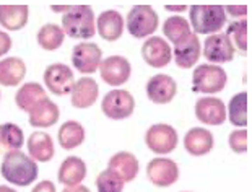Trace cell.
Wrapping results in <instances>:
<instances>
[{
	"instance_id": "1",
	"label": "cell",
	"mask_w": 252,
	"mask_h": 192,
	"mask_svg": "<svg viewBox=\"0 0 252 192\" xmlns=\"http://www.w3.org/2000/svg\"><path fill=\"white\" fill-rule=\"evenodd\" d=\"M0 173H2V178L8 181L10 184L26 188L37 179L39 169H37V163L30 155L17 150L3 155Z\"/></svg>"
},
{
	"instance_id": "2",
	"label": "cell",
	"mask_w": 252,
	"mask_h": 192,
	"mask_svg": "<svg viewBox=\"0 0 252 192\" xmlns=\"http://www.w3.org/2000/svg\"><path fill=\"white\" fill-rule=\"evenodd\" d=\"M62 30L73 39H90L96 33L94 12L90 5H73L63 13Z\"/></svg>"
},
{
	"instance_id": "3",
	"label": "cell",
	"mask_w": 252,
	"mask_h": 192,
	"mask_svg": "<svg viewBox=\"0 0 252 192\" xmlns=\"http://www.w3.org/2000/svg\"><path fill=\"white\" fill-rule=\"evenodd\" d=\"M189 18L195 34H217L226 23L223 5H192Z\"/></svg>"
},
{
	"instance_id": "4",
	"label": "cell",
	"mask_w": 252,
	"mask_h": 192,
	"mask_svg": "<svg viewBox=\"0 0 252 192\" xmlns=\"http://www.w3.org/2000/svg\"><path fill=\"white\" fill-rule=\"evenodd\" d=\"M126 25L133 38L142 39L145 36H152L158 30L159 17L150 5H135L127 13Z\"/></svg>"
},
{
	"instance_id": "5",
	"label": "cell",
	"mask_w": 252,
	"mask_h": 192,
	"mask_svg": "<svg viewBox=\"0 0 252 192\" xmlns=\"http://www.w3.org/2000/svg\"><path fill=\"white\" fill-rule=\"evenodd\" d=\"M228 75L223 70V67L213 65V64H202L197 65V68L192 73V85L194 92L198 93H220L226 87Z\"/></svg>"
},
{
	"instance_id": "6",
	"label": "cell",
	"mask_w": 252,
	"mask_h": 192,
	"mask_svg": "<svg viewBox=\"0 0 252 192\" xmlns=\"http://www.w3.org/2000/svg\"><path fill=\"white\" fill-rule=\"evenodd\" d=\"M101 111L106 117L114 121L127 119L135 111V99L127 90H111L101 101Z\"/></svg>"
},
{
	"instance_id": "7",
	"label": "cell",
	"mask_w": 252,
	"mask_h": 192,
	"mask_svg": "<svg viewBox=\"0 0 252 192\" xmlns=\"http://www.w3.org/2000/svg\"><path fill=\"white\" fill-rule=\"evenodd\" d=\"M179 137L174 127L168 124H155L145 134V143L153 153L166 155L178 147Z\"/></svg>"
},
{
	"instance_id": "8",
	"label": "cell",
	"mask_w": 252,
	"mask_h": 192,
	"mask_svg": "<svg viewBox=\"0 0 252 192\" xmlns=\"http://www.w3.org/2000/svg\"><path fill=\"white\" fill-rule=\"evenodd\" d=\"M101 62H103V52H101L99 46L94 44V42L85 41L73 47L72 64L80 73H83V75L94 73L99 68Z\"/></svg>"
},
{
	"instance_id": "9",
	"label": "cell",
	"mask_w": 252,
	"mask_h": 192,
	"mask_svg": "<svg viewBox=\"0 0 252 192\" xmlns=\"http://www.w3.org/2000/svg\"><path fill=\"white\" fill-rule=\"evenodd\" d=\"M236 49L231 39L224 33L210 34L203 42V56L208 62H213V65L224 62H231L234 59Z\"/></svg>"
},
{
	"instance_id": "10",
	"label": "cell",
	"mask_w": 252,
	"mask_h": 192,
	"mask_svg": "<svg viewBox=\"0 0 252 192\" xmlns=\"http://www.w3.org/2000/svg\"><path fill=\"white\" fill-rule=\"evenodd\" d=\"M101 78L104 80L109 87H121L128 82L132 73L130 62L124 56H111L106 57L99 65Z\"/></svg>"
},
{
	"instance_id": "11",
	"label": "cell",
	"mask_w": 252,
	"mask_h": 192,
	"mask_svg": "<svg viewBox=\"0 0 252 192\" xmlns=\"http://www.w3.org/2000/svg\"><path fill=\"white\" fill-rule=\"evenodd\" d=\"M42 77H44L46 88H49V92L57 96L70 93L75 85L72 68L67 67L65 64H52L44 70Z\"/></svg>"
},
{
	"instance_id": "12",
	"label": "cell",
	"mask_w": 252,
	"mask_h": 192,
	"mask_svg": "<svg viewBox=\"0 0 252 192\" xmlns=\"http://www.w3.org/2000/svg\"><path fill=\"white\" fill-rule=\"evenodd\" d=\"M147 176L158 188H168L179 178L178 163L169 158H153L147 166Z\"/></svg>"
},
{
	"instance_id": "13",
	"label": "cell",
	"mask_w": 252,
	"mask_h": 192,
	"mask_svg": "<svg viewBox=\"0 0 252 192\" xmlns=\"http://www.w3.org/2000/svg\"><path fill=\"white\" fill-rule=\"evenodd\" d=\"M142 57L143 61L153 68H163L171 62L173 51H171L169 42L159 38V36H152L143 42L142 46Z\"/></svg>"
},
{
	"instance_id": "14",
	"label": "cell",
	"mask_w": 252,
	"mask_h": 192,
	"mask_svg": "<svg viewBox=\"0 0 252 192\" xmlns=\"http://www.w3.org/2000/svg\"><path fill=\"white\" fill-rule=\"evenodd\" d=\"M176 93H178V83L168 73L153 75L147 83V96L157 104L171 103Z\"/></svg>"
},
{
	"instance_id": "15",
	"label": "cell",
	"mask_w": 252,
	"mask_h": 192,
	"mask_svg": "<svg viewBox=\"0 0 252 192\" xmlns=\"http://www.w3.org/2000/svg\"><path fill=\"white\" fill-rule=\"evenodd\" d=\"M195 116L205 126H221L226 121V108L220 98H200L195 103Z\"/></svg>"
},
{
	"instance_id": "16",
	"label": "cell",
	"mask_w": 252,
	"mask_h": 192,
	"mask_svg": "<svg viewBox=\"0 0 252 192\" xmlns=\"http://www.w3.org/2000/svg\"><path fill=\"white\" fill-rule=\"evenodd\" d=\"M200 54H202L200 41H198V36L195 33H190L186 39L174 44L173 57L176 65L181 68H192L198 62Z\"/></svg>"
},
{
	"instance_id": "17",
	"label": "cell",
	"mask_w": 252,
	"mask_h": 192,
	"mask_svg": "<svg viewBox=\"0 0 252 192\" xmlns=\"http://www.w3.org/2000/svg\"><path fill=\"white\" fill-rule=\"evenodd\" d=\"M98 96H99V87L96 83V80L91 77H82L73 85L70 92V101L73 108L87 109L96 103Z\"/></svg>"
},
{
	"instance_id": "18",
	"label": "cell",
	"mask_w": 252,
	"mask_h": 192,
	"mask_svg": "<svg viewBox=\"0 0 252 192\" xmlns=\"http://www.w3.org/2000/svg\"><path fill=\"white\" fill-rule=\"evenodd\" d=\"M124 18L117 10H106L96 20V31L106 41L114 42L124 33Z\"/></svg>"
},
{
	"instance_id": "19",
	"label": "cell",
	"mask_w": 252,
	"mask_h": 192,
	"mask_svg": "<svg viewBox=\"0 0 252 192\" xmlns=\"http://www.w3.org/2000/svg\"><path fill=\"white\" fill-rule=\"evenodd\" d=\"M28 155L34 161L39 163H47L54 158L56 155V148H54V142H52V137L47 134V132L37 130L33 132L28 137Z\"/></svg>"
},
{
	"instance_id": "20",
	"label": "cell",
	"mask_w": 252,
	"mask_h": 192,
	"mask_svg": "<svg viewBox=\"0 0 252 192\" xmlns=\"http://www.w3.org/2000/svg\"><path fill=\"white\" fill-rule=\"evenodd\" d=\"M87 178V164L78 157H67L59 168L57 179L65 188L82 184V181Z\"/></svg>"
},
{
	"instance_id": "21",
	"label": "cell",
	"mask_w": 252,
	"mask_h": 192,
	"mask_svg": "<svg viewBox=\"0 0 252 192\" xmlns=\"http://www.w3.org/2000/svg\"><path fill=\"white\" fill-rule=\"evenodd\" d=\"M108 169L114 171L124 183H132L137 178L140 164H138V160L133 153L119 152L114 157H111L108 163Z\"/></svg>"
},
{
	"instance_id": "22",
	"label": "cell",
	"mask_w": 252,
	"mask_h": 192,
	"mask_svg": "<svg viewBox=\"0 0 252 192\" xmlns=\"http://www.w3.org/2000/svg\"><path fill=\"white\" fill-rule=\"evenodd\" d=\"M215 145L213 134L203 127H194L184 135V148L187 153L194 157H202V155L210 153V150Z\"/></svg>"
},
{
	"instance_id": "23",
	"label": "cell",
	"mask_w": 252,
	"mask_h": 192,
	"mask_svg": "<svg viewBox=\"0 0 252 192\" xmlns=\"http://www.w3.org/2000/svg\"><path fill=\"white\" fill-rule=\"evenodd\" d=\"M61 117L59 106L49 98L42 99L28 113V121L33 127H52Z\"/></svg>"
},
{
	"instance_id": "24",
	"label": "cell",
	"mask_w": 252,
	"mask_h": 192,
	"mask_svg": "<svg viewBox=\"0 0 252 192\" xmlns=\"http://www.w3.org/2000/svg\"><path fill=\"white\" fill-rule=\"evenodd\" d=\"M28 5H0V25L8 31H18L28 23Z\"/></svg>"
},
{
	"instance_id": "25",
	"label": "cell",
	"mask_w": 252,
	"mask_h": 192,
	"mask_svg": "<svg viewBox=\"0 0 252 192\" xmlns=\"http://www.w3.org/2000/svg\"><path fill=\"white\" fill-rule=\"evenodd\" d=\"M26 75V65L23 59L7 57L0 61V85L2 87H17Z\"/></svg>"
},
{
	"instance_id": "26",
	"label": "cell",
	"mask_w": 252,
	"mask_h": 192,
	"mask_svg": "<svg viewBox=\"0 0 252 192\" xmlns=\"http://www.w3.org/2000/svg\"><path fill=\"white\" fill-rule=\"evenodd\" d=\"M46 98H47L46 90L42 88L39 83L28 82V83L21 85V88H18L17 95H15V103H17V106L21 111L30 113L36 104H39L41 101Z\"/></svg>"
},
{
	"instance_id": "27",
	"label": "cell",
	"mask_w": 252,
	"mask_h": 192,
	"mask_svg": "<svg viewBox=\"0 0 252 192\" xmlns=\"http://www.w3.org/2000/svg\"><path fill=\"white\" fill-rule=\"evenodd\" d=\"M25 145V134L21 127L12 122L0 124V155L17 152Z\"/></svg>"
},
{
	"instance_id": "28",
	"label": "cell",
	"mask_w": 252,
	"mask_h": 192,
	"mask_svg": "<svg viewBox=\"0 0 252 192\" xmlns=\"http://www.w3.org/2000/svg\"><path fill=\"white\" fill-rule=\"evenodd\" d=\"M57 137L63 150H73L85 142V129L77 121H67L61 126Z\"/></svg>"
},
{
	"instance_id": "29",
	"label": "cell",
	"mask_w": 252,
	"mask_h": 192,
	"mask_svg": "<svg viewBox=\"0 0 252 192\" xmlns=\"http://www.w3.org/2000/svg\"><path fill=\"white\" fill-rule=\"evenodd\" d=\"M37 44L41 46V49L44 51H57L62 46L63 39H65V33H63L62 26L47 23L41 26V30L37 31Z\"/></svg>"
},
{
	"instance_id": "30",
	"label": "cell",
	"mask_w": 252,
	"mask_h": 192,
	"mask_svg": "<svg viewBox=\"0 0 252 192\" xmlns=\"http://www.w3.org/2000/svg\"><path fill=\"white\" fill-rule=\"evenodd\" d=\"M226 117H229V122L236 127L248 126V93L241 92L233 96L228 104Z\"/></svg>"
},
{
	"instance_id": "31",
	"label": "cell",
	"mask_w": 252,
	"mask_h": 192,
	"mask_svg": "<svg viewBox=\"0 0 252 192\" xmlns=\"http://www.w3.org/2000/svg\"><path fill=\"white\" fill-rule=\"evenodd\" d=\"M163 33L173 44H178L182 39H186L192 31H190V25L184 17H169L168 20L163 23Z\"/></svg>"
},
{
	"instance_id": "32",
	"label": "cell",
	"mask_w": 252,
	"mask_h": 192,
	"mask_svg": "<svg viewBox=\"0 0 252 192\" xmlns=\"http://www.w3.org/2000/svg\"><path fill=\"white\" fill-rule=\"evenodd\" d=\"M229 39H233V46H236V49H239L241 54L248 52V20H241V21H233L228 26V31L224 33Z\"/></svg>"
},
{
	"instance_id": "33",
	"label": "cell",
	"mask_w": 252,
	"mask_h": 192,
	"mask_svg": "<svg viewBox=\"0 0 252 192\" xmlns=\"http://www.w3.org/2000/svg\"><path fill=\"white\" fill-rule=\"evenodd\" d=\"M124 181L111 169H104L96 178V189L98 192H122L124 191Z\"/></svg>"
},
{
	"instance_id": "34",
	"label": "cell",
	"mask_w": 252,
	"mask_h": 192,
	"mask_svg": "<svg viewBox=\"0 0 252 192\" xmlns=\"http://www.w3.org/2000/svg\"><path fill=\"white\" fill-rule=\"evenodd\" d=\"M229 148L234 153H246L248 152V130L246 129H239V130H233L229 134Z\"/></svg>"
},
{
	"instance_id": "35",
	"label": "cell",
	"mask_w": 252,
	"mask_h": 192,
	"mask_svg": "<svg viewBox=\"0 0 252 192\" xmlns=\"http://www.w3.org/2000/svg\"><path fill=\"white\" fill-rule=\"evenodd\" d=\"M224 13L231 15V17H246L248 15V7L246 5H228L224 7Z\"/></svg>"
},
{
	"instance_id": "36",
	"label": "cell",
	"mask_w": 252,
	"mask_h": 192,
	"mask_svg": "<svg viewBox=\"0 0 252 192\" xmlns=\"http://www.w3.org/2000/svg\"><path fill=\"white\" fill-rule=\"evenodd\" d=\"M10 49H12V38L5 31L0 30V57L7 54Z\"/></svg>"
},
{
	"instance_id": "37",
	"label": "cell",
	"mask_w": 252,
	"mask_h": 192,
	"mask_svg": "<svg viewBox=\"0 0 252 192\" xmlns=\"http://www.w3.org/2000/svg\"><path fill=\"white\" fill-rule=\"evenodd\" d=\"M31 192H57V191L52 181H41V183H37L34 186Z\"/></svg>"
},
{
	"instance_id": "38",
	"label": "cell",
	"mask_w": 252,
	"mask_h": 192,
	"mask_svg": "<svg viewBox=\"0 0 252 192\" xmlns=\"http://www.w3.org/2000/svg\"><path fill=\"white\" fill-rule=\"evenodd\" d=\"M62 192H90V189L87 186L78 184V186H72V188H65Z\"/></svg>"
},
{
	"instance_id": "39",
	"label": "cell",
	"mask_w": 252,
	"mask_h": 192,
	"mask_svg": "<svg viewBox=\"0 0 252 192\" xmlns=\"http://www.w3.org/2000/svg\"><path fill=\"white\" fill-rule=\"evenodd\" d=\"M166 10H169V12H184L187 10L186 5H164Z\"/></svg>"
},
{
	"instance_id": "40",
	"label": "cell",
	"mask_w": 252,
	"mask_h": 192,
	"mask_svg": "<svg viewBox=\"0 0 252 192\" xmlns=\"http://www.w3.org/2000/svg\"><path fill=\"white\" fill-rule=\"evenodd\" d=\"M52 12H67L70 8V5H63V7H59V5H52Z\"/></svg>"
},
{
	"instance_id": "41",
	"label": "cell",
	"mask_w": 252,
	"mask_h": 192,
	"mask_svg": "<svg viewBox=\"0 0 252 192\" xmlns=\"http://www.w3.org/2000/svg\"><path fill=\"white\" fill-rule=\"evenodd\" d=\"M0 192H17V191L10 188V186H0Z\"/></svg>"
}]
</instances>
